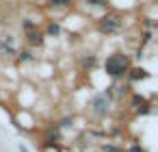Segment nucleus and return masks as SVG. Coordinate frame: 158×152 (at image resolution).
Instances as JSON below:
<instances>
[{
	"instance_id": "1",
	"label": "nucleus",
	"mask_w": 158,
	"mask_h": 152,
	"mask_svg": "<svg viewBox=\"0 0 158 152\" xmlns=\"http://www.w3.org/2000/svg\"><path fill=\"white\" fill-rule=\"evenodd\" d=\"M130 67H132V59H130V54H126V52H113V54L106 57V61H104V72H106V76H110L113 80L126 78V74H128Z\"/></svg>"
},
{
	"instance_id": "2",
	"label": "nucleus",
	"mask_w": 158,
	"mask_h": 152,
	"mask_svg": "<svg viewBox=\"0 0 158 152\" xmlns=\"http://www.w3.org/2000/svg\"><path fill=\"white\" fill-rule=\"evenodd\" d=\"M121 26H123V18H121V13H117V11H106V13L98 20V31L104 33V35H113V33H117Z\"/></svg>"
},
{
	"instance_id": "3",
	"label": "nucleus",
	"mask_w": 158,
	"mask_h": 152,
	"mask_svg": "<svg viewBox=\"0 0 158 152\" xmlns=\"http://www.w3.org/2000/svg\"><path fill=\"white\" fill-rule=\"evenodd\" d=\"M89 111L95 117L108 115V111H110V98H108V93H95L91 98V102H89Z\"/></svg>"
},
{
	"instance_id": "4",
	"label": "nucleus",
	"mask_w": 158,
	"mask_h": 152,
	"mask_svg": "<svg viewBox=\"0 0 158 152\" xmlns=\"http://www.w3.org/2000/svg\"><path fill=\"white\" fill-rule=\"evenodd\" d=\"M26 44H28L31 48H41V46L46 44V35H44V31H39L37 26H35L33 31H26Z\"/></svg>"
},
{
	"instance_id": "5",
	"label": "nucleus",
	"mask_w": 158,
	"mask_h": 152,
	"mask_svg": "<svg viewBox=\"0 0 158 152\" xmlns=\"http://www.w3.org/2000/svg\"><path fill=\"white\" fill-rule=\"evenodd\" d=\"M126 78H128L130 83H136V80H143V78H147V70H145V67H139V65H132V67L128 70V74H126Z\"/></svg>"
},
{
	"instance_id": "6",
	"label": "nucleus",
	"mask_w": 158,
	"mask_h": 152,
	"mask_svg": "<svg viewBox=\"0 0 158 152\" xmlns=\"http://www.w3.org/2000/svg\"><path fill=\"white\" fill-rule=\"evenodd\" d=\"M61 24L59 22H48V26H46V31H44V35L46 37H59L61 35Z\"/></svg>"
},
{
	"instance_id": "7",
	"label": "nucleus",
	"mask_w": 158,
	"mask_h": 152,
	"mask_svg": "<svg viewBox=\"0 0 158 152\" xmlns=\"http://www.w3.org/2000/svg\"><path fill=\"white\" fill-rule=\"evenodd\" d=\"M72 0H48V7L50 9H59V7H69Z\"/></svg>"
},
{
	"instance_id": "8",
	"label": "nucleus",
	"mask_w": 158,
	"mask_h": 152,
	"mask_svg": "<svg viewBox=\"0 0 158 152\" xmlns=\"http://www.w3.org/2000/svg\"><path fill=\"white\" fill-rule=\"evenodd\" d=\"M18 61H20V63L33 61V54H31V50H24V52H22V57H18Z\"/></svg>"
},
{
	"instance_id": "9",
	"label": "nucleus",
	"mask_w": 158,
	"mask_h": 152,
	"mask_svg": "<svg viewBox=\"0 0 158 152\" xmlns=\"http://www.w3.org/2000/svg\"><path fill=\"white\" fill-rule=\"evenodd\" d=\"M87 5H91V7H106L108 0H87Z\"/></svg>"
},
{
	"instance_id": "10",
	"label": "nucleus",
	"mask_w": 158,
	"mask_h": 152,
	"mask_svg": "<svg viewBox=\"0 0 158 152\" xmlns=\"http://www.w3.org/2000/svg\"><path fill=\"white\" fill-rule=\"evenodd\" d=\"M100 152H126V150H121V148H117V145H102Z\"/></svg>"
},
{
	"instance_id": "11",
	"label": "nucleus",
	"mask_w": 158,
	"mask_h": 152,
	"mask_svg": "<svg viewBox=\"0 0 158 152\" xmlns=\"http://www.w3.org/2000/svg\"><path fill=\"white\" fill-rule=\"evenodd\" d=\"M126 152H145V150H143L141 145H136V143H132V145H130V148H128Z\"/></svg>"
},
{
	"instance_id": "12",
	"label": "nucleus",
	"mask_w": 158,
	"mask_h": 152,
	"mask_svg": "<svg viewBox=\"0 0 158 152\" xmlns=\"http://www.w3.org/2000/svg\"><path fill=\"white\" fill-rule=\"evenodd\" d=\"M69 122H74V119H72V117H63V119H61V126H69Z\"/></svg>"
},
{
	"instance_id": "13",
	"label": "nucleus",
	"mask_w": 158,
	"mask_h": 152,
	"mask_svg": "<svg viewBox=\"0 0 158 152\" xmlns=\"http://www.w3.org/2000/svg\"><path fill=\"white\" fill-rule=\"evenodd\" d=\"M0 2H5V0H0Z\"/></svg>"
}]
</instances>
